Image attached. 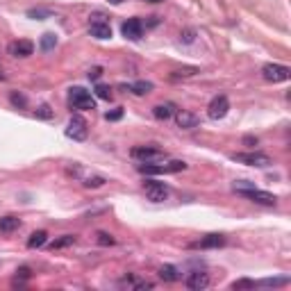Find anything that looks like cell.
<instances>
[{
  "label": "cell",
  "mask_w": 291,
  "mask_h": 291,
  "mask_svg": "<svg viewBox=\"0 0 291 291\" xmlns=\"http://www.w3.org/2000/svg\"><path fill=\"white\" fill-rule=\"evenodd\" d=\"M139 173H144V176H164V173H180L187 168V164L180 162V160H173L168 164H152V162H144L139 164Z\"/></svg>",
  "instance_id": "6da1fadb"
},
{
  "label": "cell",
  "mask_w": 291,
  "mask_h": 291,
  "mask_svg": "<svg viewBox=\"0 0 291 291\" xmlns=\"http://www.w3.org/2000/svg\"><path fill=\"white\" fill-rule=\"evenodd\" d=\"M68 100H71L73 109H82V112H87V109H96V98L82 87H73Z\"/></svg>",
  "instance_id": "7a4b0ae2"
},
{
  "label": "cell",
  "mask_w": 291,
  "mask_h": 291,
  "mask_svg": "<svg viewBox=\"0 0 291 291\" xmlns=\"http://www.w3.org/2000/svg\"><path fill=\"white\" fill-rule=\"evenodd\" d=\"M232 162L237 164H246V166H257V168H266L271 166V157L264 155V152H235Z\"/></svg>",
  "instance_id": "3957f363"
},
{
  "label": "cell",
  "mask_w": 291,
  "mask_h": 291,
  "mask_svg": "<svg viewBox=\"0 0 291 291\" xmlns=\"http://www.w3.org/2000/svg\"><path fill=\"white\" fill-rule=\"evenodd\" d=\"M237 193L243 196V198H248V200H253V203H257V205H266V207H273V205H278V198H275L273 193L262 191V189H255V187L237 189Z\"/></svg>",
  "instance_id": "277c9868"
},
{
  "label": "cell",
  "mask_w": 291,
  "mask_h": 291,
  "mask_svg": "<svg viewBox=\"0 0 291 291\" xmlns=\"http://www.w3.org/2000/svg\"><path fill=\"white\" fill-rule=\"evenodd\" d=\"M66 137H68V139H73V141H84L89 137V123L82 119L80 114H75L71 121H68Z\"/></svg>",
  "instance_id": "5b68a950"
},
{
  "label": "cell",
  "mask_w": 291,
  "mask_h": 291,
  "mask_svg": "<svg viewBox=\"0 0 291 291\" xmlns=\"http://www.w3.org/2000/svg\"><path fill=\"white\" fill-rule=\"evenodd\" d=\"M144 193H146L148 200H152V203H164V200L168 198V187L164 182L148 180V182H144Z\"/></svg>",
  "instance_id": "8992f818"
},
{
  "label": "cell",
  "mask_w": 291,
  "mask_h": 291,
  "mask_svg": "<svg viewBox=\"0 0 291 291\" xmlns=\"http://www.w3.org/2000/svg\"><path fill=\"white\" fill-rule=\"evenodd\" d=\"M262 75L268 82H287L291 77V68L282 64H266L262 68Z\"/></svg>",
  "instance_id": "52a82bcc"
},
{
  "label": "cell",
  "mask_w": 291,
  "mask_h": 291,
  "mask_svg": "<svg viewBox=\"0 0 291 291\" xmlns=\"http://www.w3.org/2000/svg\"><path fill=\"white\" fill-rule=\"evenodd\" d=\"M227 112H230V100H227V96H216L211 98L209 107H207V116L211 121H221L225 119Z\"/></svg>",
  "instance_id": "ba28073f"
},
{
  "label": "cell",
  "mask_w": 291,
  "mask_h": 291,
  "mask_svg": "<svg viewBox=\"0 0 291 291\" xmlns=\"http://www.w3.org/2000/svg\"><path fill=\"white\" fill-rule=\"evenodd\" d=\"M130 155L134 157V160H139L141 164H144V162L162 160V157H164V150H160V148H155V146H137V148H132Z\"/></svg>",
  "instance_id": "9c48e42d"
},
{
  "label": "cell",
  "mask_w": 291,
  "mask_h": 291,
  "mask_svg": "<svg viewBox=\"0 0 291 291\" xmlns=\"http://www.w3.org/2000/svg\"><path fill=\"white\" fill-rule=\"evenodd\" d=\"M121 32H123L125 39L130 41H139L144 36V25H141L139 18H128L123 25H121Z\"/></svg>",
  "instance_id": "30bf717a"
},
{
  "label": "cell",
  "mask_w": 291,
  "mask_h": 291,
  "mask_svg": "<svg viewBox=\"0 0 291 291\" xmlns=\"http://www.w3.org/2000/svg\"><path fill=\"white\" fill-rule=\"evenodd\" d=\"M184 284H187V289L191 291H203L209 287V273L205 271H193L187 275V280H184Z\"/></svg>",
  "instance_id": "8fae6325"
},
{
  "label": "cell",
  "mask_w": 291,
  "mask_h": 291,
  "mask_svg": "<svg viewBox=\"0 0 291 291\" xmlns=\"http://www.w3.org/2000/svg\"><path fill=\"white\" fill-rule=\"evenodd\" d=\"M176 123H178V128H182V130H193V128H198V116L191 114V112H187V109H176Z\"/></svg>",
  "instance_id": "7c38bea8"
},
{
  "label": "cell",
  "mask_w": 291,
  "mask_h": 291,
  "mask_svg": "<svg viewBox=\"0 0 291 291\" xmlns=\"http://www.w3.org/2000/svg\"><path fill=\"white\" fill-rule=\"evenodd\" d=\"M32 52H34V44L28 39H21V41L9 44V55L12 57H30Z\"/></svg>",
  "instance_id": "4fadbf2b"
},
{
  "label": "cell",
  "mask_w": 291,
  "mask_h": 291,
  "mask_svg": "<svg viewBox=\"0 0 291 291\" xmlns=\"http://www.w3.org/2000/svg\"><path fill=\"white\" fill-rule=\"evenodd\" d=\"M89 34L96 36V39H109V36H112V28H109V23H105V21H93V23L89 25Z\"/></svg>",
  "instance_id": "5bb4252c"
},
{
  "label": "cell",
  "mask_w": 291,
  "mask_h": 291,
  "mask_svg": "<svg viewBox=\"0 0 291 291\" xmlns=\"http://www.w3.org/2000/svg\"><path fill=\"white\" fill-rule=\"evenodd\" d=\"M225 243V237L223 235H207L205 239H200V241H196L191 243V248H221Z\"/></svg>",
  "instance_id": "9a60e30c"
},
{
  "label": "cell",
  "mask_w": 291,
  "mask_h": 291,
  "mask_svg": "<svg viewBox=\"0 0 291 291\" xmlns=\"http://www.w3.org/2000/svg\"><path fill=\"white\" fill-rule=\"evenodd\" d=\"M173 114H176V105L173 103H164V105H155L152 107V116L157 121H168Z\"/></svg>",
  "instance_id": "2e32d148"
},
{
  "label": "cell",
  "mask_w": 291,
  "mask_h": 291,
  "mask_svg": "<svg viewBox=\"0 0 291 291\" xmlns=\"http://www.w3.org/2000/svg\"><path fill=\"white\" fill-rule=\"evenodd\" d=\"M18 227H21V221L16 216H3V219H0V232H3V235H12Z\"/></svg>",
  "instance_id": "e0dca14e"
},
{
  "label": "cell",
  "mask_w": 291,
  "mask_h": 291,
  "mask_svg": "<svg viewBox=\"0 0 291 291\" xmlns=\"http://www.w3.org/2000/svg\"><path fill=\"white\" fill-rule=\"evenodd\" d=\"M160 278L164 280V282H178L182 275H180V271L176 266H171V264H164V266L160 268Z\"/></svg>",
  "instance_id": "ac0fdd59"
},
{
  "label": "cell",
  "mask_w": 291,
  "mask_h": 291,
  "mask_svg": "<svg viewBox=\"0 0 291 291\" xmlns=\"http://www.w3.org/2000/svg\"><path fill=\"white\" fill-rule=\"evenodd\" d=\"M46 243H48V232L39 230V232H32V235H30L28 248H41V246H46Z\"/></svg>",
  "instance_id": "d6986e66"
},
{
  "label": "cell",
  "mask_w": 291,
  "mask_h": 291,
  "mask_svg": "<svg viewBox=\"0 0 291 291\" xmlns=\"http://www.w3.org/2000/svg\"><path fill=\"white\" fill-rule=\"evenodd\" d=\"M132 93H137V96H146V93H150L152 91V82H146V80H139V82H134L132 87H128Z\"/></svg>",
  "instance_id": "ffe728a7"
},
{
  "label": "cell",
  "mask_w": 291,
  "mask_h": 291,
  "mask_svg": "<svg viewBox=\"0 0 291 291\" xmlns=\"http://www.w3.org/2000/svg\"><path fill=\"white\" fill-rule=\"evenodd\" d=\"M75 241H77V237H75V235H64L62 239H55V241H52V243H50V248H52V250H57V248L73 246Z\"/></svg>",
  "instance_id": "44dd1931"
},
{
  "label": "cell",
  "mask_w": 291,
  "mask_h": 291,
  "mask_svg": "<svg viewBox=\"0 0 291 291\" xmlns=\"http://www.w3.org/2000/svg\"><path fill=\"white\" fill-rule=\"evenodd\" d=\"M287 282H289V278H266V280L255 282V287H282Z\"/></svg>",
  "instance_id": "7402d4cb"
},
{
  "label": "cell",
  "mask_w": 291,
  "mask_h": 291,
  "mask_svg": "<svg viewBox=\"0 0 291 291\" xmlns=\"http://www.w3.org/2000/svg\"><path fill=\"white\" fill-rule=\"evenodd\" d=\"M55 46H57V36L52 32H46L41 36V50H52Z\"/></svg>",
  "instance_id": "603a6c76"
},
{
  "label": "cell",
  "mask_w": 291,
  "mask_h": 291,
  "mask_svg": "<svg viewBox=\"0 0 291 291\" xmlns=\"http://www.w3.org/2000/svg\"><path fill=\"white\" fill-rule=\"evenodd\" d=\"M28 16H30V18H39V21H44V18H50V16H52V12H50V9H41V7H36V9H28Z\"/></svg>",
  "instance_id": "cb8c5ba5"
},
{
  "label": "cell",
  "mask_w": 291,
  "mask_h": 291,
  "mask_svg": "<svg viewBox=\"0 0 291 291\" xmlns=\"http://www.w3.org/2000/svg\"><path fill=\"white\" fill-rule=\"evenodd\" d=\"M198 73V68L196 66H189V68H182V71H173V80H178V77H191V75H196Z\"/></svg>",
  "instance_id": "d4e9b609"
},
{
  "label": "cell",
  "mask_w": 291,
  "mask_h": 291,
  "mask_svg": "<svg viewBox=\"0 0 291 291\" xmlns=\"http://www.w3.org/2000/svg\"><path fill=\"white\" fill-rule=\"evenodd\" d=\"M96 96L100 100H109V98H112V89H109L107 84H98V87H96Z\"/></svg>",
  "instance_id": "484cf974"
},
{
  "label": "cell",
  "mask_w": 291,
  "mask_h": 291,
  "mask_svg": "<svg viewBox=\"0 0 291 291\" xmlns=\"http://www.w3.org/2000/svg\"><path fill=\"white\" fill-rule=\"evenodd\" d=\"M98 243H100V246H114V243H116V239H114V237L112 235H107V232H98Z\"/></svg>",
  "instance_id": "4316f807"
},
{
  "label": "cell",
  "mask_w": 291,
  "mask_h": 291,
  "mask_svg": "<svg viewBox=\"0 0 291 291\" xmlns=\"http://www.w3.org/2000/svg\"><path fill=\"white\" fill-rule=\"evenodd\" d=\"M30 273H32V271H30L28 266H21L18 271H16V280H14V284H23V280H28Z\"/></svg>",
  "instance_id": "83f0119b"
},
{
  "label": "cell",
  "mask_w": 291,
  "mask_h": 291,
  "mask_svg": "<svg viewBox=\"0 0 291 291\" xmlns=\"http://www.w3.org/2000/svg\"><path fill=\"white\" fill-rule=\"evenodd\" d=\"M232 289H255V280H237L232 282Z\"/></svg>",
  "instance_id": "f1b7e54d"
},
{
  "label": "cell",
  "mask_w": 291,
  "mask_h": 291,
  "mask_svg": "<svg viewBox=\"0 0 291 291\" xmlns=\"http://www.w3.org/2000/svg\"><path fill=\"white\" fill-rule=\"evenodd\" d=\"M103 184H105V178H87V180H84V187H87V189H98V187H103Z\"/></svg>",
  "instance_id": "f546056e"
},
{
  "label": "cell",
  "mask_w": 291,
  "mask_h": 291,
  "mask_svg": "<svg viewBox=\"0 0 291 291\" xmlns=\"http://www.w3.org/2000/svg\"><path fill=\"white\" fill-rule=\"evenodd\" d=\"M9 100H12V105H16V107H25V96H21V93H16V91H12V96H9Z\"/></svg>",
  "instance_id": "4dcf8cb0"
},
{
  "label": "cell",
  "mask_w": 291,
  "mask_h": 291,
  "mask_svg": "<svg viewBox=\"0 0 291 291\" xmlns=\"http://www.w3.org/2000/svg\"><path fill=\"white\" fill-rule=\"evenodd\" d=\"M34 116H39V119H50L52 112H50V107H48V105H41V107L34 112Z\"/></svg>",
  "instance_id": "1f68e13d"
},
{
  "label": "cell",
  "mask_w": 291,
  "mask_h": 291,
  "mask_svg": "<svg viewBox=\"0 0 291 291\" xmlns=\"http://www.w3.org/2000/svg\"><path fill=\"white\" fill-rule=\"evenodd\" d=\"M121 116H123V107L114 109V112H107V114H105V119H107V121H119Z\"/></svg>",
  "instance_id": "d6a6232c"
},
{
  "label": "cell",
  "mask_w": 291,
  "mask_h": 291,
  "mask_svg": "<svg viewBox=\"0 0 291 291\" xmlns=\"http://www.w3.org/2000/svg\"><path fill=\"white\" fill-rule=\"evenodd\" d=\"M180 39H182L184 44H191V41L196 39V32H193V30H184V32L180 34Z\"/></svg>",
  "instance_id": "836d02e7"
},
{
  "label": "cell",
  "mask_w": 291,
  "mask_h": 291,
  "mask_svg": "<svg viewBox=\"0 0 291 291\" xmlns=\"http://www.w3.org/2000/svg\"><path fill=\"white\" fill-rule=\"evenodd\" d=\"M100 75H103V68L100 66H93L91 71H89V80H98Z\"/></svg>",
  "instance_id": "e575fe53"
},
{
  "label": "cell",
  "mask_w": 291,
  "mask_h": 291,
  "mask_svg": "<svg viewBox=\"0 0 291 291\" xmlns=\"http://www.w3.org/2000/svg\"><path fill=\"white\" fill-rule=\"evenodd\" d=\"M243 144L246 146H257V139L255 137H243Z\"/></svg>",
  "instance_id": "d590c367"
},
{
  "label": "cell",
  "mask_w": 291,
  "mask_h": 291,
  "mask_svg": "<svg viewBox=\"0 0 291 291\" xmlns=\"http://www.w3.org/2000/svg\"><path fill=\"white\" fill-rule=\"evenodd\" d=\"M112 3H114V5H119V3H123V0H112Z\"/></svg>",
  "instance_id": "8d00e7d4"
}]
</instances>
